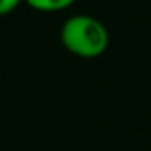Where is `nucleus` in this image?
Instances as JSON below:
<instances>
[{"label": "nucleus", "instance_id": "obj_1", "mask_svg": "<svg viewBox=\"0 0 151 151\" xmlns=\"http://www.w3.org/2000/svg\"><path fill=\"white\" fill-rule=\"evenodd\" d=\"M109 41L107 27L89 14L69 16L60 27L62 46L80 59H96L103 55L109 48Z\"/></svg>", "mask_w": 151, "mask_h": 151}, {"label": "nucleus", "instance_id": "obj_2", "mask_svg": "<svg viewBox=\"0 0 151 151\" xmlns=\"http://www.w3.org/2000/svg\"><path fill=\"white\" fill-rule=\"evenodd\" d=\"M25 2L39 13H59L68 9L75 0H25Z\"/></svg>", "mask_w": 151, "mask_h": 151}, {"label": "nucleus", "instance_id": "obj_3", "mask_svg": "<svg viewBox=\"0 0 151 151\" xmlns=\"http://www.w3.org/2000/svg\"><path fill=\"white\" fill-rule=\"evenodd\" d=\"M23 0H0V16H6L9 13H13Z\"/></svg>", "mask_w": 151, "mask_h": 151}]
</instances>
